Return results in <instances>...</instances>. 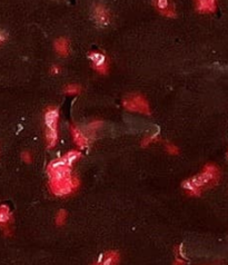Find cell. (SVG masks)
Instances as JSON below:
<instances>
[{"mask_svg": "<svg viewBox=\"0 0 228 265\" xmlns=\"http://www.w3.org/2000/svg\"><path fill=\"white\" fill-rule=\"evenodd\" d=\"M220 178V171L215 164H207L201 172L195 176L186 179L183 187L192 196H199L205 189L215 186Z\"/></svg>", "mask_w": 228, "mask_h": 265, "instance_id": "cell-1", "label": "cell"}, {"mask_svg": "<svg viewBox=\"0 0 228 265\" xmlns=\"http://www.w3.org/2000/svg\"><path fill=\"white\" fill-rule=\"evenodd\" d=\"M79 158H81V153L78 151H71L66 153L65 155L52 161L48 167H47V173L49 175V182L61 181L73 176L71 173V168Z\"/></svg>", "mask_w": 228, "mask_h": 265, "instance_id": "cell-2", "label": "cell"}, {"mask_svg": "<svg viewBox=\"0 0 228 265\" xmlns=\"http://www.w3.org/2000/svg\"><path fill=\"white\" fill-rule=\"evenodd\" d=\"M45 135L48 148H54L58 142V121H59V109L49 107L44 115Z\"/></svg>", "mask_w": 228, "mask_h": 265, "instance_id": "cell-3", "label": "cell"}, {"mask_svg": "<svg viewBox=\"0 0 228 265\" xmlns=\"http://www.w3.org/2000/svg\"><path fill=\"white\" fill-rule=\"evenodd\" d=\"M81 182L76 176H71L69 178L61 179V181H55V182H49V188L50 192L59 196V197H63V196L71 195L76 192L79 188Z\"/></svg>", "mask_w": 228, "mask_h": 265, "instance_id": "cell-4", "label": "cell"}, {"mask_svg": "<svg viewBox=\"0 0 228 265\" xmlns=\"http://www.w3.org/2000/svg\"><path fill=\"white\" fill-rule=\"evenodd\" d=\"M124 107L132 113H139L144 115L150 114V107L148 100L139 94L129 95L123 100Z\"/></svg>", "mask_w": 228, "mask_h": 265, "instance_id": "cell-5", "label": "cell"}, {"mask_svg": "<svg viewBox=\"0 0 228 265\" xmlns=\"http://www.w3.org/2000/svg\"><path fill=\"white\" fill-rule=\"evenodd\" d=\"M88 58L92 61L93 68L97 73L102 74V75H106L109 71V62L107 59V56L104 55L100 51H92L88 55Z\"/></svg>", "mask_w": 228, "mask_h": 265, "instance_id": "cell-6", "label": "cell"}, {"mask_svg": "<svg viewBox=\"0 0 228 265\" xmlns=\"http://www.w3.org/2000/svg\"><path fill=\"white\" fill-rule=\"evenodd\" d=\"M13 213L10 211L9 206L7 205H0V229H2L5 234L10 235V225L13 223Z\"/></svg>", "mask_w": 228, "mask_h": 265, "instance_id": "cell-7", "label": "cell"}, {"mask_svg": "<svg viewBox=\"0 0 228 265\" xmlns=\"http://www.w3.org/2000/svg\"><path fill=\"white\" fill-rule=\"evenodd\" d=\"M93 16L97 25H100V26L108 25L110 16H109L108 9L106 8L104 5H100V4L96 5L95 8L93 9Z\"/></svg>", "mask_w": 228, "mask_h": 265, "instance_id": "cell-8", "label": "cell"}, {"mask_svg": "<svg viewBox=\"0 0 228 265\" xmlns=\"http://www.w3.org/2000/svg\"><path fill=\"white\" fill-rule=\"evenodd\" d=\"M120 255L117 251H108L99 261L94 262L92 265H119Z\"/></svg>", "mask_w": 228, "mask_h": 265, "instance_id": "cell-9", "label": "cell"}, {"mask_svg": "<svg viewBox=\"0 0 228 265\" xmlns=\"http://www.w3.org/2000/svg\"><path fill=\"white\" fill-rule=\"evenodd\" d=\"M195 3L201 14H214L217 9V0H195Z\"/></svg>", "mask_w": 228, "mask_h": 265, "instance_id": "cell-10", "label": "cell"}, {"mask_svg": "<svg viewBox=\"0 0 228 265\" xmlns=\"http://www.w3.org/2000/svg\"><path fill=\"white\" fill-rule=\"evenodd\" d=\"M70 131L72 135V140L75 142V144L79 148H86L89 145V140L88 137L84 134V132L78 128L76 126H71L70 127Z\"/></svg>", "mask_w": 228, "mask_h": 265, "instance_id": "cell-11", "label": "cell"}, {"mask_svg": "<svg viewBox=\"0 0 228 265\" xmlns=\"http://www.w3.org/2000/svg\"><path fill=\"white\" fill-rule=\"evenodd\" d=\"M154 4H155L157 10L161 14L167 16V17H174L175 16V10L169 0H154Z\"/></svg>", "mask_w": 228, "mask_h": 265, "instance_id": "cell-12", "label": "cell"}, {"mask_svg": "<svg viewBox=\"0 0 228 265\" xmlns=\"http://www.w3.org/2000/svg\"><path fill=\"white\" fill-rule=\"evenodd\" d=\"M55 50L57 51L58 55H60L62 57H66L69 54V41L66 38H58L55 41Z\"/></svg>", "mask_w": 228, "mask_h": 265, "instance_id": "cell-13", "label": "cell"}, {"mask_svg": "<svg viewBox=\"0 0 228 265\" xmlns=\"http://www.w3.org/2000/svg\"><path fill=\"white\" fill-rule=\"evenodd\" d=\"M67 219H68V213H67V211H65V210L58 211V213L56 214V217H55L56 225H57V226H62V225H65Z\"/></svg>", "mask_w": 228, "mask_h": 265, "instance_id": "cell-14", "label": "cell"}, {"mask_svg": "<svg viewBox=\"0 0 228 265\" xmlns=\"http://www.w3.org/2000/svg\"><path fill=\"white\" fill-rule=\"evenodd\" d=\"M81 92H82V87L78 86L77 84H69L65 87V93L67 95H71V96L81 94Z\"/></svg>", "mask_w": 228, "mask_h": 265, "instance_id": "cell-15", "label": "cell"}, {"mask_svg": "<svg viewBox=\"0 0 228 265\" xmlns=\"http://www.w3.org/2000/svg\"><path fill=\"white\" fill-rule=\"evenodd\" d=\"M158 141V137L157 135H150V136H146L144 137V140L141 141V146H144V147H147V146H149L151 145L153 143H155Z\"/></svg>", "mask_w": 228, "mask_h": 265, "instance_id": "cell-16", "label": "cell"}, {"mask_svg": "<svg viewBox=\"0 0 228 265\" xmlns=\"http://www.w3.org/2000/svg\"><path fill=\"white\" fill-rule=\"evenodd\" d=\"M165 148L168 154H171V155H178L179 154V148L173 144V143H166Z\"/></svg>", "mask_w": 228, "mask_h": 265, "instance_id": "cell-17", "label": "cell"}, {"mask_svg": "<svg viewBox=\"0 0 228 265\" xmlns=\"http://www.w3.org/2000/svg\"><path fill=\"white\" fill-rule=\"evenodd\" d=\"M176 252H177V255L174 259L173 265H186V261H185V259L183 258L182 253H180V247L177 248Z\"/></svg>", "mask_w": 228, "mask_h": 265, "instance_id": "cell-18", "label": "cell"}, {"mask_svg": "<svg viewBox=\"0 0 228 265\" xmlns=\"http://www.w3.org/2000/svg\"><path fill=\"white\" fill-rule=\"evenodd\" d=\"M21 158H23V161L27 164L33 162V155H31V153L28 151H26L21 154Z\"/></svg>", "mask_w": 228, "mask_h": 265, "instance_id": "cell-19", "label": "cell"}, {"mask_svg": "<svg viewBox=\"0 0 228 265\" xmlns=\"http://www.w3.org/2000/svg\"><path fill=\"white\" fill-rule=\"evenodd\" d=\"M6 37H7L6 33H5L4 30L0 29V44H2V42H4L5 40H6Z\"/></svg>", "mask_w": 228, "mask_h": 265, "instance_id": "cell-20", "label": "cell"}, {"mask_svg": "<svg viewBox=\"0 0 228 265\" xmlns=\"http://www.w3.org/2000/svg\"><path fill=\"white\" fill-rule=\"evenodd\" d=\"M51 73H52V74H58V73H59V68H58L57 66H52Z\"/></svg>", "mask_w": 228, "mask_h": 265, "instance_id": "cell-21", "label": "cell"}, {"mask_svg": "<svg viewBox=\"0 0 228 265\" xmlns=\"http://www.w3.org/2000/svg\"><path fill=\"white\" fill-rule=\"evenodd\" d=\"M204 265H210V264H204Z\"/></svg>", "mask_w": 228, "mask_h": 265, "instance_id": "cell-22", "label": "cell"}]
</instances>
